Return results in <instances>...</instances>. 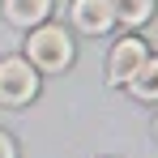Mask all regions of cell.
I'll return each mask as SVG.
<instances>
[{
	"label": "cell",
	"instance_id": "1",
	"mask_svg": "<svg viewBox=\"0 0 158 158\" xmlns=\"http://www.w3.org/2000/svg\"><path fill=\"white\" fill-rule=\"evenodd\" d=\"M26 60L34 69H47V73H60L73 64V39L64 34V26H34L26 39Z\"/></svg>",
	"mask_w": 158,
	"mask_h": 158
},
{
	"label": "cell",
	"instance_id": "2",
	"mask_svg": "<svg viewBox=\"0 0 158 158\" xmlns=\"http://www.w3.org/2000/svg\"><path fill=\"white\" fill-rule=\"evenodd\" d=\"M34 94H39V73H34V64L22 60V56L0 60V103L22 107V103H30Z\"/></svg>",
	"mask_w": 158,
	"mask_h": 158
},
{
	"label": "cell",
	"instance_id": "3",
	"mask_svg": "<svg viewBox=\"0 0 158 158\" xmlns=\"http://www.w3.org/2000/svg\"><path fill=\"white\" fill-rule=\"evenodd\" d=\"M73 26L85 30V34H107L115 26L111 0H73Z\"/></svg>",
	"mask_w": 158,
	"mask_h": 158
},
{
	"label": "cell",
	"instance_id": "4",
	"mask_svg": "<svg viewBox=\"0 0 158 158\" xmlns=\"http://www.w3.org/2000/svg\"><path fill=\"white\" fill-rule=\"evenodd\" d=\"M145 43H141V39H120V43H115V52H111V81H115V85H128V77L132 73H137V69H141V64H145Z\"/></svg>",
	"mask_w": 158,
	"mask_h": 158
},
{
	"label": "cell",
	"instance_id": "5",
	"mask_svg": "<svg viewBox=\"0 0 158 158\" xmlns=\"http://www.w3.org/2000/svg\"><path fill=\"white\" fill-rule=\"evenodd\" d=\"M47 13H52V0H4V17L13 26H22V30L43 26Z\"/></svg>",
	"mask_w": 158,
	"mask_h": 158
},
{
	"label": "cell",
	"instance_id": "6",
	"mask_svg": "<svg viewBox=\"0 0 158 158\" xmlns=\"http://www.w3.org/2000/svg\"><path fill=\"white\" fill-rule=\"evenodd\" d=\"M128 90L137 94V98H145V103L158 98V56H145V64L128 77Z\"/></svg>",
	"mask_w": 158,
	"mask_h": 158
},
{
	"label": "cell",
	"instance_id": "7",
	"mask_svg": "<svg viewBox=\"0 0 158 158\" xmlns=\"http://www.w3.org/2000/svg\"><path fill=\"white\" fill-rule=\"evenodd\" d=\"M111 9H115V22H124V26H145L150 13H154V0H111Z\"/></svg>",
	"mask_w": 158,
	"mask_h": 158
},
{
	"label": "cell",
	"instance_id": "8",
	"mask_svg": "<svg viewBox=\"0 0 158 158\" xmlns=\"http://www.w3.org/2000/svg\"><path fill=\"white\" fill-rule=\"evenodd\" d=\"M0 158H17V150H13V137H9V132H0Z\"/></svg>",
	"mask_w": 158,
	"mask_h": 158
},
{
	"label": "cell",
	"instance_id": "9",
	"mask_svg": "<svg viewBox=\"0 0 158 158\" xmlns=\"http://www.w3.org/2000/svg\"><path fill=\"white\" fill-rule=\"evenodd\" d=\"M154 128H158V124H154Z\"/></svg>",
	"mask_w": 158,
	"mask_h": 158
}]
</instances>
